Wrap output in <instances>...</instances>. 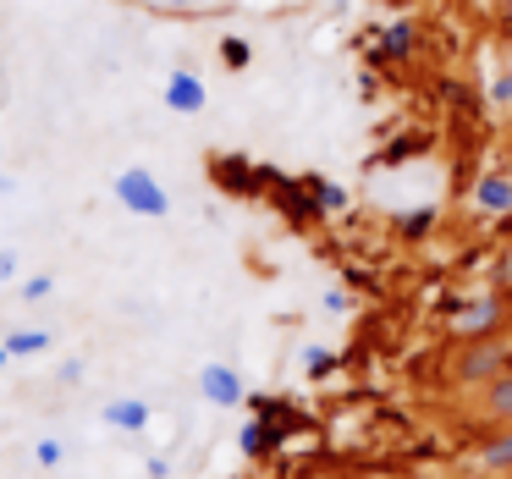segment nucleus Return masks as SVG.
<instances>
[{
	"label": "nucleus",
	"mask_w": 512,
	"mask_h": 479,
	"mask_svg": "<svg viewBox=\"0 0 512 479\" xmlns=\"http://www.w3.org/2000/svg\"><path fill=\"white\" fill-rule=\"evenodd\" d=\"M419 45H424V34H419V23L413 17H397V23H386V28H375V39H369V67L375 72H397V67H408L413 56H419Z\"/></svg>",
	"instance_id": "4"
},
{
	"label": "nucleus",
	"mask_w": 512,
	"mask_h": 479,
	"mask_svg": "<svg viewBox=\"0 0 512 479\" xmlns=\"http://www.w3.org/2000/svg\"><path fill=\"white\" fill-rule=\"evenodd\" d=\"M303 375H309V380L336 375V353H331V347H320V342H309V347H303Z\"/></svg>",
	"instance_id": "17"
},
{
	"label": "nucleus",
	"mask_w": 512,
	"mask_h": 479,
	"mask_svg": "<svg viewBox=\"0 0 512 479\" xmlns=\"http://www.w3.org/2000/svg\"><path fill=\"white\" fill-rule=\"evenodd\" d=\"M17 276V248H0V281Z\"/></svg>",
	"instance_id": "24"
},
{
	"label": "nucleus",
	"mask_w": 512,
	"mask_h": 479,
	"mask_svg": "<svg viewBox=\"0 0 512 479\" xmlns=\"http://www.w3.org/2000/svg\"><path fill=\"white\" fill-rule=\"evenodd\" d=\"M474 468H479V474H512V424H496V430H479Z\"/></svg>",
	"instance_id": "10"
},
{
	"label": "nucleus",
	"mask_w": 512,
	"mask_h": 479,
	"mask_svg": "<svg viewBox=\"0 0 512 479\" xmlns=\"http://www.w3.org/2000/svg\"><path fill=\"white\" fill-rule=\"evenodd\" d=\"M248 61H254V45H248V39H237V34H226V39H221V67L243 72Z\"/></svg>",
	"instance_id": "18"
},
{
	"label": "nucleus",
	"mask_w": 512,
	"mask_h": 479,
	"mask_svg": "<svg viewBox=\"0 0 512 479\" xmlns=\"http://www.w3.org/2000/svg\"><path fill=\"white\" fill-rule=\"evenodd\" d=\"M210 177H215V188L232 193V199H265V188H270V166H254V160H243V155H215Z\"/></svg>",
	"instance_id": "6"
},
{
	"label": "nucleus",
	"mask_w": 512,
	"mask_h": 479,
	"mask_svg": "<svg viewBox=\"0 0 512 479\" xmlns=\"http://www.w3.org/2000/svg\"><path fill=\"white\" fill-rule=\"evenodd\" d=\"M111 193H116V204H122L127 215H138V221H166L171 215V193H166V182H160L149 166L116 171Z\"/></svg>",
	"instance_id": "3"
},
{
	"label": "nucleus",
	"mask_w": 512,
	"mask_h": 479,
	"mask_svg": "<svg viewBox=\"0 0 512 479\" xmlns=\"http://www.w3.org/2000/svg\"><path fill=\"white\" fill-rule=\"evenodd\" d=\"M457 391H485L490 380L512 375V336H479V342H457L452 364H446Z\"/></svg>",
	"instance_id": "1"
},
{
	"label": "nucleus",
	"mask_w": 512,
	"mask_h": 479,
	"mask_svg": "<svg viewBox=\"0 0 512 479\" xmlns=\"http://www.w3.org/2000/svg\"><path fill=\"white\" fill-rule=\"evenodd\" d=\"M160 105H166V111H177V116H199L204 105H210V89H204L199 72L177 67L166 83H160Z\"/></svg>",
	"instance_id": "8"
},
{
	"label": "nucleus",
	"mask_w": 512,
	"mask_h": 479,
	"mask_svg": "<svg viewBox=\"0 0 512 479\" xmlns=\"http://www.w3.org/2000/svg\"><path fill=\"white\" fill-rule=\"evenodd\" d=\"M34 463L39 468H61L67 463V446H61L56 435H45V441H34Z\"/></svg>",
	"instance_id": "20"
},
{
	"label": "nucleus",
	"mask_w": 512,
	"mask_h": 479,
	"mask_svg": "<svg viewBox=\"0 0 512 479\" xmlns=\"http://www.w3.org/2000/svg\"><path fill=\"white\" fill-rule=\"evenodd\" d=\"M50 292H56V276H45V270H39V276H28V281H23V298H28V303H45Z\"/></svg>",
	"instance_id": "22"
},
{
	"label": "nucleus",
	"mask_w": 512,
	"mask_h": 479,
	"mask_svg": "<svg viewBox=\"0 0 512 479\" xmlns=\"http://www.w3.org/2000/svg\"><path fill=\"white\" fill-rule=\"evenodd\" d=\"M155 6H166V12H188V6H199V0H155Z\"/></svg>",
	"instance_id": "26"
},
{
	"label": "nucleus",
	"mask_w": 512,
	"mask_h": 479,
	"mask_svg": "<svg viewBox=\"0 0 512 479\" xmlns=\"http://www.w3.org/2000/svg\"><path fill=\"white\" fill-rule=\"evenodd\" d=\"M303 182H309V193H314V204H320V215H342L347 204H353V199H347V188H342V182L320 177V171H309Z\"/></svg>",
	"instance_id": "15"
},
{
	"label": "nucleus",
	"mask_w": 512,
	"mask_h": 479,
	"mask_svg": "<svg viewBox=\"0 0 512 479\" xmlns=\"http://www.w3.org/2000/svg\"><path fill=\"white\" fill-rule=\"evenodd\" d=\"M0 193H12V177H6V171H0Z\"/></svg>",
	"instance_id": "28"
},
{
	"label": "nucleus",
	"mask_w": 512,
	"mask_h": 479,
	"mask_svg": "<svg viewBox=\"0 0 512 479\" xmlns=\"http://www.w3.org/2000/svg\"><path fill=\"white\" fill-rule=\"evenodd\" d=\"M6 353H12V358H39V353H50V331H39V325L12 331V336H6Z\"/></svg>",
	"instance_id": "16"
},
{
	"label": "nucleus",
	"mask_w": 512,
	"mask_h": 479,
	"mask_svg": "<svg viewBox=\"0 0 512 479\" xmlns=\"http://www.w3.org/2000/svg\"><path fill=\"white\" fill-rule=\"evenodd\" d=\"M144 474L149 479H171V457H144Z\"/></svg>",
	"instance_id": "23"
},
{
	"label": "nucleus",
	"mask_w": 512,
	"mask_h": 479,
	"mask_svg": "<svg viewBox=\"0 0 512 479\" xmlns=\"http://www.w3.org/2000/svg\"><path fill=\"white\" fill-rule=\"evenodd\" d=\"M468 204L479 221H512V171H479Z\"/></svg>",
	"instance_id": "7"
},
{
	"label": "nucleus",
	"mask_w": 512,
	"mask_h": 479,
	"mask_svg": "<svg viewBox=\"0 0 512 479\" xmlns=\"http://www.w3.org/2000/svg\"><path fill=\"white\" fill-rule=\"evenodd\" d=\"M6 364H12V353H6V342H0V375H6Z\"/></svg>",
	"instance_id": "27"
},
{
	"label": "nucleus",
	"mask_w": 512,
	"mask_h": 479,
	"mask_svg": "<svg viewBox=\"0 0 512 479\" xmlns=\"http://www.w3.org/2000/svg\"><path fill=\"white\" fill-rule=\"evenodd\" d=\"M512 325V298L501 287H485L474 298H452L446 303V331L452 342H479V336H501Z\"/></svg>",
	"instance_id": "2"
},
{
	"label": "nucleus",
	"mask_w": 512,
	"mask_h": 479,
	"mask_svg": "<svg viewBox=\"0 0 512 479\" xmlns=\"http://www.w3.org/2000/svg\"><path fill=\"white\" fill-rule=\"evenodd\" d=\"M490 105H496V111H512V56H507V67L490 78Z\"/></svg>",
	"instance_id": "19"
},
{
	"label": "nucleus",
	"mask_w": 512,
	"mask_h": 479,
	"mask_svg": "<svg viewBox=\"0 0 512 479\" xmlns=\"http://www.w3.org/2000/svg\"><path fill=\"white\" fill-rule=\"evenodd\" d=\"M100 419L111 424V430H122V435H144V430H149V419H155V408H149L144 397H111Z\"/></svg>",
	"instance_id": "11"
},
{
	"label": "nucleus",
	"mask_w": 512,
	"mask_h": 479,
	"mask_svg": "<svg viewBox=\"0 0 512 479\" xmlns=\"http://www.w3.org/2000/svg\"><path fill=\"white\" fill-rule=\"evenodd\" d=\"M237 452H243L248 463H259V457H276V452H270V424L259 419V413H248V419H243V430H237Z\"/></svg>",
	"instance_id": "14"
},
{
	"label": "nucleus",
	"mask_w": 512,
	"mask_h": 479,
	"mask_svg": "<svg viewBox=\"0 0 512 479\" xmlns=\"http://www.w3.org/2000/svg\"><path fill=\"white\" fill-rule=\"evenodd\" d=\"M479 413H485L490 430H496V424H512V375L490 380V386L479 391Z\"/></svg>",
	"instance_id": "12"
},
{
	"label": "nucleus",
	"mask_w": 512,
	"mask_h": 479,
	"mask_svg": "<svg viewBox=\"0 0 512 479\" xmlns=\"http://www.w3.org/2000/svg\"><path fill=\"white\" fill-rule=\"evenodd\" d=\"M265 199H270V210H276L287 226H298V232H303V226H314V221H325L320 204H314V193H309V182H303V177H287V171H276V166H270Z\"/></svg>",
	"instance_id": "5"
},
{
	"label": "nucleus",
	"mask_w": 512,
	"mask_h": 479,
	"mask_svg": "<svg viewBox=\"0 0 512 479\" xmlns=\"http://www.w3.org/2000/svg\"><path fill=\"white\" fill-rule=\"evenodd\" d=\"M325 309H331V314H347V292L331 287V292H325Z\"/></svg>",
	"instance_id": "25"
},
{
	"label": "nucleus",
	"mask_w": 512,
	"mask_h": 479,
	"mask_svg": "<svg viewBox=\"0 0 512 479\" xmlns=\"http://www.w3.org/2000/svg\"><path fill=\"white\" fill-rule=\"evenodd\" d=\"M419 149H424V138H397V144H391V149H386V155H380V160H375V166H397V160H408V155H419Z\"/></svg>",
	"instance_id": "21"
},
{
	"label": "nucleus",
	"mask_w": 512,
	"mask_h": 479,
	"mask_svg": "<svg viewBox=\"0 0 512 479\" xmlns=\"http://www.w3.org/2000/svg\"><path fill=\"white\" fill-rule=\"evenodd\" d=\"M199 391H204V402H215V408H243L248 402V380L237 375L232 364H204L199 369Z\"/></svg>",
	"instance_id": "9"
},
{
	"label": "nucleus",
	"mask_w": 512,
	"mask_h": 479,
	"mask_svg": "<svg viewBox=\"0 0 512 479\" xmlns=\"http://www.w3.org/2000/svg\"><path fill=\"white\" fill-rule=\"evenodd\" d=\"M435 221H441V215H435L430 204H419V210H402V215H391V232H397L402 243H424V237L435 232Z\"/></svg>",
	"instance_id": "13"
}]
</instances>
